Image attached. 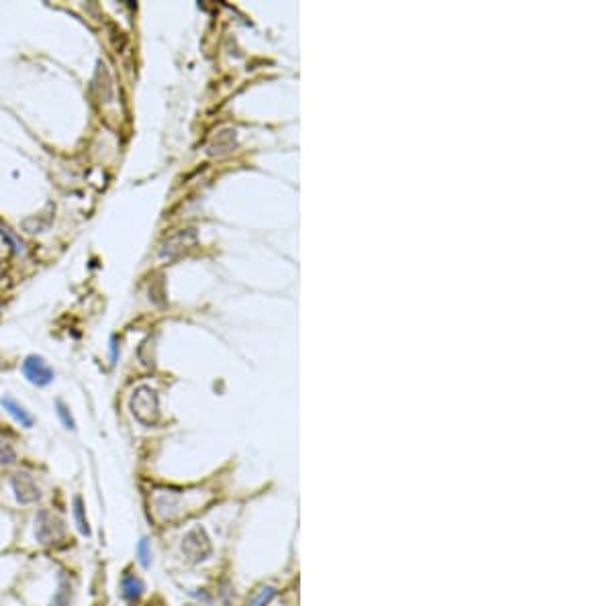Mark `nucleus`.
Returning <instances> with one entry per match:
<instances>
[{
	"instance_id": "nucleus-1",
	"label": "nucleus",
	"mask_w": 613,
	"mask_h": 606,
	"mask_svg": "<svg viewBox=\"0 0 613 606\" xmlns=\"http://www.w3.org/2000/svg\"><path fill=\"white\" fill-rule=\"evenodd\" d=\"M196 511V504H189L182 492H158L154 496V513L158 521H174Z\"/></svg>"
},
{
	"instance_id": "nucleus-2",
	"label": "nucleus",
	"mask_w": 613,
	"mask_h": 606,
	"mask_svg": "<svg viewBox=\"0 0 613 606\" xmlns=\"http://www.w3.org/2000/svg\"><path fill=\"white\" fill-rule=\"evenodd\" d=\"M35 539L41 545H58L60 541L66 539V525L64 521L49 509H39L35 514Z\"/></svg>"
},
{
	"instance_id": "nucleus-3",
	"label": "nucleus",
	"mask_w": 613,
	"mask_h": 606,
	"mask_svg": "<svg viewBox=\"0 0 613 606\" xmlns=\"http://www.w3.org/2000/svg\"><path fill=\"white\" fill-rule=\"evenodd\" d=\"M131 413L137 420H142L145 425H151L156 420L158 415V397L154 390L149 388H137L131 397Z\"/></svg>"
},
{
	"instance_id": "nucleus-4",
	"label": "nucleus",
	"mask_w": 613,
	"mask_h": 606,
	"mask_svg": "<svg viewBox=\"0 0 613 606\" xmlns=\"http://www.w3.org/2000/svg\"><path fill=\"white\" fill-rule=\"evenodd\" d=\"M182 553L190 561H203L211 556V539L203 527H194L182 537Z\"/></svg>"
},
{
	"instance_id": "nucleus-5",
	"label": "nucleus",
	"mask_w": 613,
	"mask_h": 606,
	"mask_svg": "<svg viewBox=\"0 0 613 606\" xmlns=\"http://www.w3.org/2000/svg\"><path fill=\"white\" fill-rule=\"evenodd\" d=\"M11 486H13L17 502H21V504H35L41 498V490H39L35 478L29 471H17V474H13Z\"/></svg>"
},
{
	"instance_id": "nucleus-6",
	"label": "nucleus",
	"mask_w": 613,
	"mask_h": 606,
	"mask_svg": "<svg viewBox=\"0 0 613 606\" xmlns=\"http://www.w3.org/2000/svg\"><path fill=\"white\" fill-rule=\"evenodd\" d=\"M23 376L33 386H48L53 382L55 372L41 355H29L23 361Z\"/></svg>"
},
{
	"instance_id": "nucleus-7",
	"label": "nucleus",
	"mask_w": 613,
	"mask_h": 606,
	"mask_svg": "<svg viewBox=\"0 0 613 606\" xmlns=\"http://www.w3.org/2000/svg\"><path fill=\"white\" fill-rule=\"evenodd\" d=\"M119 588H121V596H123V600L129 602V605L140 602L143 592H145V586H143L142 578H140L137 574H133L131 570H125V572L121 574Z\"/></svg>"
},
{
	"instance_id": "nucleus-8",
	"label": "nucleus",
	"mask_w": 613,
	"mask_h": 606,
	"mask_svg": "<svg viewBox=\"0 0 613 606\" xmlns=\"http://www.w3.org/2000/svg\"><path fill=\"white\" fill-rule=\"evenodd\" d=\"M0 404H2V408H4L13 419L17 420L23 429H31V427H33V422H35L33 415L25 408L19 400H15L13 397H2L0 398Z\"/></svg>"
},
{
	"instance_id": "nucleus-9",
	"label": "nucleus",
	"mask_w": 613,
	"mask_h": 606,
	"mask_svg": "<svg viewBox=\"0 0 613 606\" xmlns=\"http://www.w3.org/2000/svg\"><path fill=\"white\" fill-rule=\"evenodd\" d=\"M72 598V584L70 578L66 576V572H60L58 574V586H55V592L49 600V606H70Z\"/></svg>"
},
{
	"instance_id": "nucleus-10",
	"label": "nucleus",
	"mask_w": 613,
	"mask_h": 606,
	"mask_svg": "<svg viewBox=\"0 0 613 606\" xmlns=\"http://www.w3.org/2000/svg\"><path fill=\"white\" fill-rule=\"evenodd\" d=\"M72 514H74V523H76V527H78V531L82 533V535L90 537V525H88V516H86V507H84V500H82V496H74V500H72Z\"/></svg>"
},
{
	"instance_id": "nucleus-11",
	"label": "nucleus",
	"mask_w": 613,
	"mask_h": 606,
	"mask_svg": "<svg viewBox=\"0 0 613 606\" xmlns=\"http://www.w3.org/2000/svg\"><path fill=\"white\" fill-rule=\"evenodd\" d=\"M135 556H137V561L142 563L143 567H149V565H151V543H149L147 537H142V539L137 541Z\"/></svg>"
},
{
	"instance_id": "nucleus-12",
	"label": "nucleus",
	"mask_w": 613,
	"mask_h": 606,
	"mask_svg": "<svg viewBox=\"0 0 613 606\" xmlns=\"http://www.w3.org/2000/svg\"><path fill=\"white\" fill-rule=\"evenodd\" d=\"M15 462H17V451H15V447L8 443V441L0 439V466L8 467L13 466Z\"/></svg>"
},
{
	"instance_id": "nucleus-13",
	"label": "nucleus",
	"mask_w": 613,
	"mask_h": 606,
	"mask_svg": "<svg viewBox=\"0 0 613 606\" xmlns=\"http://www.w3.org/2000/svg\"><path fill=\"white\" fill-rule=\"evenodd\" d=\"M55 413H58V417H60V420H62V425H64L68 431H76V420H74V417H72L70 408H68L62 400L55 402Z\"/></svg>"
},
{
	"instance_id": "nucleus-14",
	"label": "nucleus",
	"mask_w": 613,
	"mask_h": 606,
	"mask_svg": "<svg viewBox=\"0 0 613 606\" xmlns=\"http://www.w3.org/2000/svg\"><path fill=\"white\" fill-rule=\"evenodd\" d=\"M274 588L272 586H264L262 590H260L258 594L250 600V606H266L270 600H272V596H274Z\"/></svg>"
},
{
	"instance_id": "nucleus-15",
	"label": "nucleus",
	"mask_w": 613,
	"mask_h": 606,
	"mask_svg": "<svg viewBox=\"0 0 613 606\" xmlns=\"http://www.w3.org/2000/svg\"><path fill=\"white\" fill-rule=\"evenodd\" d=\"M109 350H111V364H117V359H119L117 337H111V345H109Z\"/></svg>"
}]
</instances>
